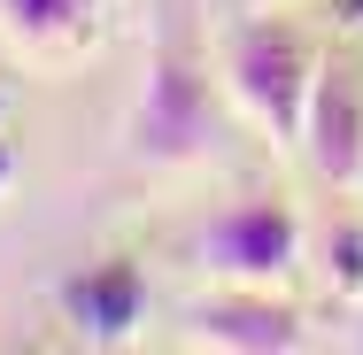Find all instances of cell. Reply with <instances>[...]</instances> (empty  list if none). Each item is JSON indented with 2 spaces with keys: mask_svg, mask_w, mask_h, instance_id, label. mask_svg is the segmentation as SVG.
<instances>
[{
  "mask_svg": "<svg viewBox=\"0 0 363 355\" xmlns=\"http://www.w3.org/2000/svg\"><path fill=\"white\" fill-rule=\"evenodd\" d=\"M356 348H363V325H356Z\"/></svg>",
  "mask_w": 363,
  "mask_h": 355,
  "instance_id": "7c38bea8",
  "label": "cell"
},
{
  "mask_svg": "<svg viewBox=\"0 0 363 355\" xmlns=\"http://www.w3.org/2000/svg\"><path fill=\"white\" fill-rule=\"evenodd\" d=\"M301 154H309V170H317L333 193H348V186L363 178V77L348 70V62H317Z\"/></svg>",
  "mask_w": 363,
  "mask_h": 355,
  "instance_id": "5b68a950",
  "label": "cell"
},
{
  "mask_svg": "<svg viewBox=\"0 0 363 355\" xmlns=\"http://www.w3.org/2000/svg\"><path fill=\"white\" fill-rule=\"evenodd\" d=\"M309 340L301 309L279 301V286H224L194 301V348H232V355H294Z\"/></svg>",
  "mask_w": 363,
  "mask_h": 355,
  "instance_id": "277c9868",
  "label": "cell"
},
{
  "mask_svg": "<svg viewBox=\"0 0 363 355\" xmlns=\"http://www.w3.org/2000/svg\"><path fill=\"white\" fill-rule=\"evenodd\" d=\"M0 186H8V140H0Z\"/></svg>",
  "mask_w": 363,
  "mask_h": 355,
  "instance_id": "30bf717a",
  "label": "cell"
},
{
  "mask_svg": "<svg viewBox=\"0 0 363 355\" xmlns=\"http://www.w3.org/2000/svg\"><path fill=\"white\" fill-rule=\"evenodd\" d=\"M340 23H356V31H363V0H340Z\"/></svg>",
  "mask_w": 363,
  "mask_h": 355,
  "instance_id": "9c48e42d",
  "label": "cell"
},
{
  "mask_svg": "<svg viewBox=\"0 0 363 355\" xmlns=\"http://www.w3.org/2000/svg\"><path fill=\"white\" fill-rule=\"evenodd\" d=\"M0 31L23 55L62 62V55H77V47L101 39V0H0Z\"/></svg>",
  "mask_w": 363,
  "mask_h": 355,
  "instance_id": "52a82bcc",
  "label": "cell"
},
{
  "mask_svg": "<svg viewBox=\"0 0 363 355\" xmlns=\"http://www.w3.org/2000/svg\"><path fill=\"white\" fill-rule=\"evenodd\" d=\"M217 147V85H209V47L186 8H162L155 55H147L140 108L124 124V154L147 170H186Z\"/></svg>",
  "mask_w": 363,
  "mask_h": 355,
  "instance_id": "6da1fadb",
  "label": "cell"
},
{
  "mask_svg": "<svg viewBox=\"0 0 363 355\" xmlns=\"http://www.w3.org/2000/svg\"><path fill=\"white\" fill-rule=\"evenodd\" d=\"M325 278L340 301H363V224H348V216L325 224Z\"/></svg>",
  "mask_w": 363,
  "mask_h": 355,
  "instance_id": "ba28073f",
  "label": "cell"
},
{
  "mask_svg": "<svg viewBox=\"0 0 363 355\" xmlns=\"http://www.w3.org/2000/svg\"><path fill=\"white\" fill-rule=\"evenodd\" d=\"M240 8H263V0H240Z\"/></svg>",
  "mask_w": 363,
  "mask_h": 355,
  "instance_id": "8fae6325",
  "label": "cell"
},
{
  "mask_svg": "<svg viewBox=\"0 0 363 355\" xmlns=\"http://www.w3.org/2000/svg\"><path fill=\"white\" fill-rule=\"evenodd\" d=\"M62 317L77 325V340H93V348H124L132 340V325L147 317V278L132 255H108V263H93V271H77L62 286Z\"/></svg>",
  "mask_w": 363,
  "mask_h": 355,
  "instance_id": "8992f818",
  "label": "cell"
},
{
  "mask_svg": "<svg viewBox=\"0 0 363 355\" xmlns=\"http://www.w3.org/2000/svg\"><path fill=\"white\" fill-rule=\"evenodd\" d=\"M224 93L240 101V116L271 147H301L309 124V93H317V55L286 16H247L224 31Z\"/></svg>",
  "mask_w": 363,
  "mask_h": 355,
  "instance_id": "7a4b0ae2",
  "label": "cell"
},
{
  "mask_svg": "<svg viewBox=\"0 0 363 355\" xmlns=\"http://www.w3.org/2000/svg\"><path fill=\"white\" fill-rule=\"evenodd\" d=\"M201 263L224 286H286L301 271V216L286 193H247L201 232Z\"/></svg>",
  "mask_w": 363,
  "mask_h": 355,
  "instance_id": "3957f363",
  "label": "cell"
}]
</instances>
